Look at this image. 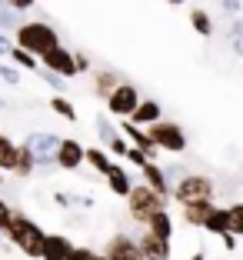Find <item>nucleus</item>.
Segmentation results:
<instances>
[{
    "label": "nucleus",
    "mask_w": 243,
    "mask_h": 260,
    "mask_svg": "<svg viewBox=\"0 0 243 260\" xmlns=\"http://www.w3.org/2000/svg\"><path fill=\"white\" fill-rule=\"evenodd\" d=\"M14 40H17V47H20V50H27V54L40 57V60H44L50 50H57V47H60V34L53 30L47 20L20 23V27L14 30Z\"/></svg>",
    "instance_id": "f257e3e1"
},
{
    "label": "nucleus",
    "mask_w": 243,
    "mask_h": 260,
    "mask_svg": "<svg viewBox=\"0 0 243 260\" xmlns=\"http://www.w3.org/2000/svg\"><path fill=\"white\" fill-rule=\"evenodd\" d=\"M7 240H10L14 247H20L27 257H40V260H44L47 234H44V230H40L27 214H20V210H14V220H10V227H7Z\"/></svg>",
    "instance_id": "f03ea898"
},
{
    "label": "nucleus",
    "mask_w": 243,
    "mask_h": 260,
    "mask_svg": "<svg viewBox=\"0 0 243 260\" xmlns=\"http://www.w3.org/2000/svg\"><path fill=\"white\" fill-rule=\"evenodd\" d=\"M127 210H130V217H133L137 223L147 227V220H150L153 214L167 210V197H160V193L150 190L147 184H133V193L127 197Z\"/></svg>",
    "instance_id": "7ed1b4c3"
},
{
    "label": "nucleus",
    "mask_w": 243,
    "mask_h": 260,
    "mask_svg": "<svg viewBox=\"0 0 243 260\" xmlns=\"http://www.w3.org/2000/svg\"><path fill=\"white\" fill-rule=\"evenodd\" d=\"M173 200L180 207L213 200V180H210V177H203V174H187V177H180V180H177V187H173Z\"/></svg>",
    "instance_id": "20e7f679"
},
{
    "label": "nucleus",
    "mask_w": 243,
    "mask_h": 260,
    "mask_svg": "<svg viewBox=\"0 0 243 260\" xmlns=\"http://www.w3.org/2000/svg\"><path fill=\"white\" fill-rule=\"evenodd\" d=\"M140 104H144V100H140V90L133 84H127V80H123V84L110 93V100H107V114L117 117V120H130V117L137 114Z\"/></svg>",
    "instance_id": "39448f33"
},
{
    "label": "nucleus",
    "mask_w": 243,
    "mask_h": 260,
    "mask_svg": "<svg viewBox=\"0 0 243 260\" xmlns=\"http://www.w3.org/2000/svg\"><path fill=\"white\" fill-rule=\"evenodd\" d=\"M147 134H150V140L160 147V150H167V153H183V150H187V134H183V127L173 123V120L153 123Z\"/></svg>",
    "instance_id": "423d86ee"
},
{
    "label": "nucleus",
    "mask_w": 243,
    "mask_h": 260,
    "mask_svg": "<svg viewBox=\"0 0 243 260\" xmlns=\"http://www.w3.org/2000/svg\"><path fill=\"white\" fill-rule=\"evenodd\" d=\"M103 257L107 260H144V250H140V244L133 237L114 234V237L107 240V247H103Z\"/></svg>",
    "instance_id": "0eeeda50"
},
{
    "label": "nucleus",
    "mask_w": 243,
    "mask_h": 260,
    "mask_svg": "<svg viewBox=\"0 0 243 260\" xmlns=\"http://www.w3.org/2000/svg\"><path fill=\"white\" fill-rule=\"evenodd\" d=\"M40 63H44L47 74H57V77H77L80 74V70H77V54H70V50H63V47L50 50Z\"/></svg>",
    "instance_id": "6e6552de"
},
{
    "label": "nucleus",
    "mask_w": 243,
    "mask_h": 260,
    "mask_svg": "<svg viewBox=\"0 0 243 260\" xmlns=\"http://www.w3.org/2000/svg\"><path fill=\"white\" fill-rule=\"evenodd\" d=\"M87 160V147L74 137H63L60 140V150H57V167L60 170H77L80 164Z\"/></svg>",
    "instance_id": "1a4fd4ad"
},
{
    "label": "nucleus",
    "mask_w": 243,
    "mask_h": 260,
    "mask_svg": "<svg viewBox=\"0 0 243 260\" xmlns=\"http://www.w3.org/2000/svg\"><path fill=\"white\" fill-rule=\"evenodd\" d=\"M120 130L127 134L130 140H133V147H137V150H144L147 157H150V160L157 157V150H160V147L150 140V134H147L144 127H137V123H130V120H120Z\"/></svg>",
    "instance_id": "9d476101"
},
{
    "label": "nucleus",
    "mask_w": 243,
    "mask_h": 260,
    "mask_svg": "<svg viewBox=\"0 0 243 260\" xmlns=\"http://www.w3.org/2000/svg\"><path fill=\"white\" fill-rule=\"evenodd\" d=\"M77 247L70 244L63 234H47V247H44V260H74Z\"/></svg>",
    "instance_id": "9b49d317"
},
{
    "label": "nucleus",
    "mask_w": 243,
    "mask_h": 260,
    "mask_svg": "<svg viewBox=\"0 0 243 260\" xmlns=\"http://www.w3.org/2000/svg\"><path fill=\"white\" fill-rule=\"evenodd\" d=\"M60 140L63 137H53V134H33L30 140H27V144L33 147V153H37V160L44 164V160H57V150H60Z\"/></svg>",
    "instance_id": "f8f14e48"
},
{
    "label": "nucleus",
    "mask_w": 243,
    "mask_h": 260,
    "mask_svg": "<svg viewBox=\"0 0 243 260\" xmlns=\"http://www.w3.org/2000/svg\"><path fill=\"white\" fill-rule=\"evenodd\" d=\"M137 244H140V250H144V260H170V244L167 240H157L150 230L140 234Z\"/></svg>",
    "instance_id": "ddd939ff"
},
{
    "label": "nucleus",
    "mask_w": 243,
    "mask_h": 260,
    "mask_svg": "<svg viewBox=\"0 0 243 260\" xmlns=\"http://www.w3.org/2000/svg\"><path fill=\"white\" fill-rule=\"evenodd\" d=\"M217 214V204L213 200H203V204H187L183 207V220L190 227H206V220Z\"/></svg>",
    "instance_id": "4468645a"
},
{
    "label": "nucleus",
    "mask_w": 243,
    "mask_h": 260,
    "mask_svg": "<svg viewBox=\"0 0 243 260\" xmlns=\"http://www.w3.org/2000/svg\"><path fill=\"white\" fill-rule=\"evenodd\" d=\"M140 174H144V184L150 187V190H157L160 197H173V190H170V180H167V174H163V170H160L157 164H147V167L140 170Z\"/></svg>",
    "instance_id": "2eb2a0df"
},
{
    "label": "nucleus",
    "mask_w": 243,
    "mask_h": 260,
    "mask_svg": "<svg viewBox=\"0 0 243 260\" xmlns=\"http://www.w3.org/2000/svg\"><path fill=\"white\" fill-rule=\"evenodd\" d=\"M160 114H163V110H160V104H157V100H144V104L137 107V114L130 117V123H137V127L150 130L153 123H160V120H163Z\"/></svg>",
    "instance_id": "dca6fc26"
},
{
    "label": "nucleus",
    "mask_w": 243,
    "mask_h": 260,
    "mask_svg": "<svg viewBox=\"0 0 243 260\" xmlns=\"http://www.w3.org/2000/svg\"><path fill=\"white\" fill-rule=\"evenodd\" d=\"M17 157H20V144L10 140L7 134H0V170L17 174Z\"/></svg>",
    "instance_id": "f3484780"
},
{
    "label": "nucleus",
    "mask_w": 243,
    "mask_h": 260,
    "mask_svg": "<svg viewBox=\"0 0 243 260\" xmlns=\"http://www.w3.org/2000/svg\"><path fill=\"white\" fill-rule=\"evenodd\" d=\"M147 230H150L157 240H167L170 244V237H173V220H170L167 210H160V214H153L150 220H147Z\"/></svg>",
    "instance_id": "a211bd4d"
},
{
    "label": "nucleus",
    "mask_w": 243,
    "mask_h": 260,
    "mask_svg": "<svg viewBox=\"0 0 243 260\" xmlns=\"http://www.w3.org/2000/svg\"><path fill=\"white\" fill-rule=\"evenodd\" d=\"M107 184H110V190H114L117 197H130V193H133V180H130L127 167H114V174L107 177Z\"/></svg>",
    "instance_id": "6ab92c4d"
},
{
    "label": "nucleus",
    "mask_w": 243,
    "mask_h": 260,
    "mask_svg": "<svg viewBox=\"0 0 243 260\" xmlns=\"http://www.w3.org/2000/svg\"><path fill=\"white\" fill-rule=\"evenodd\" d=\"M87 164H90L93 170H100L103 177H110V174H114V167H117V164L107 157V150H100V147H87Z\"/></svg>",
    "instance_id": "aec40b11"
},
{
    "label": "nucleus",
    "mask_w": 243,
    "mask_h": 260,
    "mask_svg": "<svg viewBox=\"0 0 243 260\" xmlns=\"http://www.w3.org/2000/svg\"><path fill=\"white\" fill-rule=\"evenodd\" d=\"M120 84H123V80L114 74V70H100V74H97V84H93V90H97L103 100H110V93H114Z\"/></svg>",
    "instance_id": "412c9836"
},
{
    "label": "nucleus",
    "mask_w": 243,
    "mask_h": 260,
    "mask_svg": "<svg viewBox=\"0 0 243 260\" xmlns=\"http://www.w3.org/2000/svg\"><path fill=\"white\" fill-rule=\"evenodd\" d=\"M37 153H33L30 144H20V157H17V177H30L33 167H37Z\"/></svg>",
    "instance_id": "4be33fe9"
},
{
    "label": "nucleus",
    "mask_w": 243,
    "mask_h": 260,
    "mask_svg": "<svg viewBox=\"0 0 243 260\" xmlns=\"http://www.w3.org/2000/svg\"><path fill=\"white\" fill-rule=\"evenodd\" d=\"M206 234H217V237H223V234H230V214H227V207H217V214L206 220Z\"/></svg>",
    "instance_id": "5701e85b"
},
{
    "label": "nucleus",
    "mask_w": 243,
    "mask_h": 260,
    "mask_svg": "<svg viewBox=\"0 0 243 260\" xmlns=\"http://www.w3.org/2000/svg\"><path fill=\"white\" fill-rule=\"evenodd\" d=\"M190 23H193V30H197L200 37H210V34H213V20H210V14H206L203 7L190 10Z\"/></svg>",
    "instance_id": "b1692460"
},
{
    "label": "nucleus",
    "mask_w": 243,
    "mask_h": 260,
    "mask_svg": "<svg viewBox=\"0 0 243 260\" xmlns=\"http://www.w3.org/2000/svg\"><path fill=\"white\" fill-rule=\"evenodd\" d=\"M10 60H14L17 67H23V70H44V63H40V57L27 54V50H20V47H14V50H10Z\"/></svg>",
    "instance_id": "393cba45"
},
{
    "label": "nucleus",
    "mask_w": 243,
    "mask_h": 260,
    "mask_svg": "<svg viewBox=\"0 0 243 260\" xmlns=\"http://www.w3.org/2000/svg\"><path fill=\"white\" fill-rule=\"evenodd\" d=\"M50 110L57 117H63V120H77V110H74V104H70L67 97H50Z\"/></svg>",
    "instance_id": "a878e982"
},
{
    "label": "nucleus",
    "mask_w": 243,
    "mask_h": 260,
    "mask_svg": "<svg viewBox=\"0 0 243 260\" xmlns=\"http://www.w3.org/2000/svg\"><path fill=\"white\" fill-rule=\"evenodd\" d=\"M227 214H230V234L243 237V204H230Z\"/></svg>",
    "instance_id": "bb28decb"
},
{
    "label": "nucleus",
    "mask_w": 243,
    "mask_h": 260,
    "mask_svg": "<svg viewBox=\"0 0 243 260\" xmlns=\"http://www.w3.org/2000/svg\"><path fill=\"white\" fill-rule=\"evenodd\" d=\"M10 220H14V207L7 204V200L0 197V230L7 234V227H10Z\"/></svg>",
    "instance_id": "cd10ccee"
},
{
    "label": "nucleus",
    "mask_w": 243,
    "mask_h": 260,
    "mask_svg": "<svg viewBox=\"0 0 243 260\" xmlns=\"http://www.w3.org/2000/svg\"><path fill=\"white\" fill-rule=\"evenodd\" d=\"M107 147H110V153H114V157H127V153H130V147H133V144H127L123 137H117V140H110Z\"/></svg>",
    "instance_id": "c85d7f7f"
},
{
    "label": "nucleus",
    "mask_w": 243,
    "mask_h": 260,
    "mask_svg": "<svg viewBox=\"0 0 243 260\" xmlns=\"http://www.w3.org/2000/svg\"><path fill=\"white\" fill-rule=\"evenodd\" d=\"M127 160H130V164H137L140 170H144L147 164H153V160H150V157H147L144 150H137V147H130V153H127Z\"/></svg>",
    "instance_id": "c756f323"
},
{
    "label": "nucleus",
    "mask_w": 243,
    "mask_h": 260,
    "mask_svg": "<svg viewBox=\"0 0 243 260\" xmlns=\"http://www.w3.org/2000/svg\"><path fill=\"white\" fill-rule=\"evenodd\" d=\"M74 260H107V257H103V253H97V250H90V247H77Z\"/></svg>",
    "instance_id": "7c9ffc66"
},
{
    "label": "nucleus",
    "mask_w": 243,
    "mask_h": 260,
    "mask_svg": "<svg viewBox=\"0 0 243 260\" xmlns=\"http://www.w3.org/2000/svg\"><path fill=\"white\" fill-rule=\"evenodd\" d=\"M37 0H7V7L14 10V14H23V10H30Z\"/></svg>",
    "instance_id": "2f4dec72"
},
{
    "label": "nucleus",
    "mask_w": 243,
    "mask_h": 260,
    "mask_svg": "<svg viewBox=\"0 0 243 260\" xmlns=\"http://www.w3.org/2000/svg\"><path fill=\"white\" fill-rule=\"evenodd\" d=\"M0 80H7V84H17V80H20V74H17L14 67H0Z\"/></svg>",
    "instance_id": "473e14b6"
},
{
    "label": "nucleus",
    "mask_w": 243,
    "mask_h": 260,
    "mask_svg": "<svg viewBox=\"0 0 243 260\" xmlns=\"http://www.w3.org/2000/svg\"><path fill=\"white\" fill-rule=\"evenodd\" d=\"M77 70H80V74L90 70V57H87V54H77Z\"/></svg>",
    "instance_id": "72a5a7b5"
},
{
    "label": "nucleus",
    "mask_w": 243,
    "mask_h": 260,
    "mask_svg": "<svg viewBox=\"0 0 243 260\" xmlns=\"http://www.w3.org/2000/svg\"><path fill=\"white\" fill-rule=\"evenodd\" d=\"M223 247H227V250H236V234H223Z\"/></svg>",
    "instance_id": "f704fd0d"
},
{
    "label": "nucleus",
    "mask_w": 243,
    "mask_h": 260,
    "mask_svg": "<svg viewBox=\"0 0 243 260\" xmlns=\"http://www.w3.org/2000/svg\"><path fill=\"white\" fill-rule=\"evenodd\" d=\"M14 47H17V44H10V40L0 34V54H7V57H10V50H14Z\"/></svg>",
    "instance_id": "c9c22d12"
},
{
    "label": "nucleus",
    "mask_w": 243,
    "mask_h": 260,
    "mask_svg": "<svg viewBox=\"0 0 243 260\" xmlns=\"http://www.w3.org/2000/svg\"><path fill=\"white\" fill-rule=\"evenodd\" d=\"M10 20H14V10H10V7H4V10H0V27H7Z\"/></svg>",
    "instance_id": "e433bc0d"
},
{
    "label": "nucleus",
    "mask_w": 243,
    "mask_h": 260,
    "mask_svg": "<svg viewBox=\"0 0 243 260\" xmlns=\"http://www.w3.org/2000/svg\"><path fill=\"white\" fill-rule=\"evenodd\" d=\"M190 260H206V253H203V250H197V253H193Z\"/></svg>",
    "instance_id": "4c0bfd02"
},
{
    "label": "nucleus",
    "mask_w": 243,
    "mask_h": 260,
    "mask_svg": "<svg viewBox=\"0 0 243 260\" xmlns=\"http://www.w3.org/2000/svg\"><path fill=\"white\" fill-rule=\"evenodd\" d=\"M170 7H180V4H187V0H167Z\"/></svg>",
    "instance_id": "58836bf2"
},
{
    "label": "nucleus",
    "mask_w": 243,
    "mask_h": 260,
    "mask_svg": "<svg viewBox=\"0 0 243 260\" xmlns=\"http://www.w3.org/2000/svg\"><path fill=\"white\" fill-rule=\"evenodd\" d=\"M4 237H7V234H4V230H0V240H4Z\"/></svg>",
    "instance_id": "ea45409f"
},
{
    "label": "nucleus",
    "mask_w": 243,
    "mask_h": 260,
    "mask_svg": "<svg viewBox=\"0 0 243 260\" xmlns=\"http://www.w3.org/2000/svg\"><path fill=\"white\" fill-rule=\"evenodd\" d=\"M0 180H4V170H0Z\"/></svg>",
    "instance_id": "a19ab883"
}]
</instances>
